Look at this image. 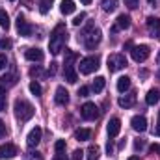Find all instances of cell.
I'll return each mask as SVG.
<instances>
[{
	"label": "cell",
	"instance_id": "3",
	"mask_svg": "<svg viewBox=\"0 0 160 160\" xmlns=\"http://www.w3.org/2000/svg\"><path fill=\"white\" fill-rule=\"evenodd\" d=\"M13 108H15V116H17V119L30 121L32 118H34V106H32L28 101H24V99H17Z\"/></svg>",
	"mask_w": 160,
	"mask_h": 160
},
{
	"label": "cell",
	"instance_id": "40",
	"mask_svg": "<svg viewBox=\"0 0 160 160\" xmlns=\"http://www.w3.org/2000/svg\"><path fill=\"white\" fill-rule=\"evenodd\" d=\"M52 160H67V157H65V155H62V153H58V155H56Z\"/></svg>",
	"mask_w": 160,
	"mask_h": 160
},
{
	"label": "cell",
	"instance_id": "37",
	"mask_svg": "<svg viewBox=\"0 0 160 160\" xmlns=\"http://www.w3.org/2000/svg\"><path fill=\"white\" fill-rule=\"evenodd\" d=\"M6 65H8V58H6V54H0V71H2Z\"/></svg>",
	"mask_w": 160,
	"mask_h": 160
},
{
	"label": "cell",
	"instance_id": "1",
	"mask_svg": "<svg viewBox=\"0 0 160 160\" xmlns=\"http://www.w3.org/2000/svg\"><path fill=\"white\" fill-rule=\"evenodd\" d=\"M67 43V30H65V24H58L52 34H50V39H48V48L52 54H60L63 50Z\"/></svg>",
	"mask_w": 160,
	"mask_h": 160
},
{
	"label": "cell",
	"instance_id": "21",
	"mask_svg": "<svg viewBox=\"0 0 160 160\" xmlns=\"http://www.w3.org/2000/svg\"><path fill=\"white\" fill-rule=\"evenodd\" d=\"M86 158L88 160H99V157H101V149L97 147V145H89L88 147V151H86Z\"/></svg>",
	"mask_w": 160,
	"mask_h": 160
},
{
	"label": "cell",
	"instance_id": "36",
	"mask_svg": "<svg viewBox=\"0 0 160 160\" xmlns=\"http://www.w3.org/2000/svg\"><path fill=\"white\" fill-rule=\"evenodd\" d=\"M82 158H84V151L77 149V151L73 153V160H82Z\"/></svg>",
	"mask_w": 160,
	"mask_h": 160
},
{
	"label": "cell",
	"instance_id": "14",
	"mask_svg": "<svg viewBox=\"0 0 160 160\" xmlns=\"http://www.w3.org/2000/svg\"><path fill=\"white\" fill-rule=\"evenodd\" d=\"M130 125H132V128H134L136 132H145V130H147V119H145L143 116H134V118L130 119Z\"/></svg>",
	"mask_w": 160,
	"mask_h": 160
},
{
	"label": "cell",
	"instance_id": "11",
	"mask_svg": "<svg viewBox=\"0 0 160 160\" xmlns=\"http://www.w3.org/2000/svg\"><path fill=\"white\" fill-rule=\"evenodd\" d=\"M54 101H56V104L65 106V104L69 102V91H67L63 86H58V88H56V93H54Z\"/></svg>",
	"mask_w": 160,
	"mask_h": 160
},
{
	"label": "cell",
	"instance_id": "16",
	"mask_svg": "<svg viewBox=\"0 0 160 160\" xmlns=\"http://www.w3.org/2000/svg\"><path fill=\"white\" fill-rule=\"evenodd\" d=\"M24 56H26V60H30V62H41V60L45 58L43 50H41V48H36V47H32V48H26Z\"/></svg>",
	"mask_w": 160,
	"mask_h": 160
},
{
	"label": "cell",
	"instance_id": "12",
	"mask_svg": "<svg viewBox=\"0 0 160 160\" xmlns=\"http://www.w3.org/2000/svg\"><path fill=\"white\" fill-rule=\"evenodd\" d=\"M147 30L153 38L160 39V19L158 17H149L147 19Z\"/></svg>",
	"mask_w": 160,
	"mask_h": 160
},
{
	"label": "cell",
	"instance_id": "43",
	"mask_svg": "<svg viewBox=\"0 0 160 160\" xmlns=\"http://www.w3.org/2000/svg\"><path fill=\"white\" fill-rule=\"evenodd\" d=\"M82 4H91V0H80Z\"/></svg>",
	"mask_w": 160,
	"mask_h": 160
},
{
	"label": "cell",
	"instance_id": "31",
	"mask_svg": "<svg viewBox=\"0 0 160 160\" xmlns=\"http://www.w3.org/2000/svg\"><path fill=\"white\" fill-rule=\"evenodd\" d=\"M8 48H11V41L9 39H0V50H8Z\"/></svg>",
	"mask_w": 160,
	"mask_h": 160
},
{
	"label": "cell",
	"instance_id": "8",
	"mask_svg": "<svg viewBox=\"0 0 160 160\" xmlns=\"http://www.w3.org/2000/svg\"><path fill=\"white\" fill-rule=\"evenodd\" d=\"M17 32H19L22 38H30V36L34 34V26H32L22 15H19V17H17Z\"/></svg>",
	"mask_w": 160,
	"mask_h": 160
},
{
	"label": "cell",
	"instance_id": "18",
	"mask_svg": "<svg viewBox=\"0 0 160 160\" xmlns=\"http://www.w3.org/2000/svg\"><path fill=\"white\" fill-rule=\"evenodd\" d=\"M63 77H65V80H67L69 84H75V82L78 80V75H77V71H75L73 65H65V67H63Z\"/></svg>",
	"mask_w": 160,
	"mask_h": 160
},
{
	"label": "cell",
	"instance_id": "39",
	"mask_svg": "<svg viewBox=\"0 0 160 160\" xmlns=\"http://www.w3.org/2000/svg\"><path fill=\"white\" fill-rule=\"evenodd\" d=\"M6 136V125H4V121L0 119V140Z\"/></svg>",
	"mask_w": 160,
	"mask_h": 160
},
{
	"label": "cell",
	"instance_id": "22",
	"mask_svg": "<svg viewBox=\"0 0 160 160\" xmlns=\"http://www.w3.org/2000/svg\"><path fill=\"white\" fill-rule=\"evenodd\" d=\"M101 6L106 13H112L118 9V0H101Z\"/></svg>",
	"mask_w": 160,
	"mask_h": 160
},
{
	"label": "cell",
	"instance_id": "4",
	"mask_svg": "<svg viewBox=\"0 0 160 160\" xmlns=\"http://www.w3.org/2000/svg\"><path fill=\"white\" fill-rule=\"evenodd\" d=\"M99 69V56H86L80 60V73L82 75H91Z\"/></svg>",
	"mask_w": 160,
	"mask_h": 160
},
{
	"label": "cell",
	"instance_id": "7",
	"mask_svg": "<svg viewBox=\"0 0 160 160\" xmlns=\"http://www.w3.org/2000/svg\"><path fill=\"white\" fill-rule=\"evenodd\" d=\"M80 114H82V118L88 121H95L99 118V108L95 106V102H86L82 108H80Z\"/></svg>",
	"mask_w": 160,
	"mask_h": 160
},
{
	"label": "cell",
	"instance_id": "44",
	"mask_svg": "<svg viewBox=\"0 0 160 160\" xmlns=\"http://www.w3.org/2000/svg\"><path fill=\"white\" fill-rule=\"evenodd\" d=\"M128 160H140V158H138V157H130Z\"/></svg>",
	"mask_w": 160,
	"mask_h": 160
},
{
	"label": "cell",
	"instance_id": "20",
	"mask_svg": "<svg viewBox=\"0 0 160 160\" xmlns=\"http://www.w3.org/2000/svg\"><path fill=\"white\" fill-rule=\"evenodd\" d=\"M158 101H160V91L158 89H149V91H147V97H145V102L153 106V104H157Z\"/></svg>",
	"mask_w": 160,
	"mask_h": 160
},
{
	"label": "cell",
	"instance_id": "33",
	"mask_svg": "<svg viewBox=\"0 0 160 160\" xmlns=\"http://www.w3.org/2000/svg\"><path fill=\"white\" fill-rule=\"evenodd\" d=\"M125 6L130 8V9H136L138 8V0H125Z\"/></svg>",
	"mask_w": 160,
	"mask_h": 160
},
{
	"label": "cell",
	"instance_id": "35",
	"mask_svg": "<svg viewBox=\"0 0 160 160\" xmlns=\"http://www.w3.org/2000/svg\"><path fill=\"white\" fill-rule=\"evenodd\" d=\"M30 75H32V77H43V69H41V67H34V69L30 71Z\"/></svg>",
	"mask_w": 160,
	"mask_h": 160
},
{
	"label": "cell",
	"instance_id": "38",
	"mask_svg": "<svg viewBox=\"0 0 160 160\" xmlns=\"http://www.w3.org/2000/svg\"><path fill=\"white\" fill-rule=\"evenodd\" d=\"M4 108H6V95L0 91V112H2Z\"/></svg>",
	"mask_w": 160,
	"mask_h": 160
},
{
	"label": "cell",
	"instance_id": "46",
	"mask_svg": "<svg viewBox=\"0 0 160 160\" xmlns=\"http://www.w3.org/2000/svg\"><path fill=\"white\" fill-rule=\"evenodd\" d=\"M149 2H155V0H149Z\"/></svg>",
	"mask_w": 160,
	"mask_h": 160
},
{
	"label": "cell",
	"instance_id": "6",
	"mask_svg": "<svg viewBox=\"0 0 160 160\" xmlns=\"http://www.w3.org/2000/svg\"><path fill=\"white\" fill-rule=\"evenodd\" d=\"M130 54H132V60H134V62L142 63V62H145V60L149 58L151 50H149V47H147V45H136V47H132Z\"/></svg>",
	"mask_w": 160,
	"mask_h": 160
},
{
	"label": "cell",
	"instance_id": "42",
	"mask_svg": "<svg viewBox=\"0 0 160 160\" xmlns=\"http://www.w3.org/2000/svg\"><path fill=\"white\" fill-rule=\"evenodd\" d=\"M155 134L160 136V118H158V125H157V128H155Z\"/></svg>",
	"mask_w": 160,
	"mask_h": 160
},
{
	"label": "cell",
	"instance_id": "27",
	"mask_svg": "<svg viewBox=\"0 0 160 160\" xmlns=\"http://www.w3.org/2000/svg\"><path fill=\"white\" fill-rule=\"evenodd\" d=\"M52 2H54V0H39V11L43 13V15H47V13H48V9H50Z\"/></svg>",
	"mask_w": 160,
	"mask_h": 160
},
{
	"label": "cell",
	"instance_id": "45",
	"mask_svg": "<svg viewBox=\"0 0 160 160\" xmlns=\"http://www.w3.org/2000/svg\"><path fill=\"white\" fill-rule=\"evenodd\" d=\"M158 62H160V52H158Z\"/></svg>",
	"mask_w": 160,
	"mask_h": 160
},
{
	"label": "cell",
	"instance_id": "32",
	"mask_svg": "<svg viewBox=\"0 0 160 160\" xmlns=\"http://www.w3.org/2000/svg\"><path fill=\"white\" fill-rule=\"evenodd\" d=\"M84 19H86V13H80V15H77V17L73 19V24H75V26H80V24L84 22Z\"/></svg>",
	"mask_w": 160,
	"mask_h": 160
},
{
	"label": "cell",
	"instance_id": "24",
	"mask_svg": "<svg viewBox=\"0 0 160 160\" xmlns=\"http://www.w3.org/2000/svg\"><path fill=\"white\" fill-rule=\"evenodd\" d=\"M104 84H106L104 77H97V78L93 80V86H91V89H93L95 93H101V91L104 89Z\"/></svg>",
	"mask_w": 160,
	"mask_h": 160
},
{
	"label": "cell",
	"instance_id": "26",
	"mask_svg": "<svg viewBox=\"0 0 160 160\" xmlns=\"http://www.w3.org/2000/svg\"><path fill=\"white\" fill-rule=\"evenodd\" d=\"M0 26H2L4 30L9 28V15H8L4 9H0Z\"/></svg>",
	"mask_w": 160,
	"mask_h": 160
},
{
	"label": "cell",
	"instance_id": "25",
	"mask_svg": "<svg viewBox=\"0 0 160 160\" xmlns=\"http://www.w3.org/2000/svg\"><path fill=\"white\" fill-rule=\"evenodd\" d=\"M128 88H130V78H128V77H121V78L118 80V91H119V93H125Z\"/></svg>",
	"mask_w": 160,
	"mask_h": 160
},
{
	"label": "cell",
	"instance_id": "23",
	"mask_svg": "<svg viewBox=\"0 0 160 160\" xmlns=\"http://www.w3.org/2000/svg\"><path fill=\"white\" fill-rule=\"evenodd\" d=\"M75 138H77L78 142H86V140L91 138V130H89V128H78V130L75 132Z\"/></svg>",
	"mask_w": 160,
	"mask_h": 160
},
{
	"label": "cell",
	"instance_id": "19",
	"mask_svg": "<svg viewBox=\"0 0 160 160\" xmlns=\"http://www.w3.org/2000/svg\"><path fill=\"white\" fill-rule=\"evenodd\" d=\"M75 9H77V6H75L73 0H62V4H60V11H62L63 15H71V13H75Z\"/></svg>",
	"mask_w": 160,
	"mask_h": 160
},
{
	"label": "cell",
	"instance_id": "15",
	"mask_svg": "<svg viewBox=\"0 0 160 160\" xmlns=\"http://www.w3.org/2000/svg\"><path fill=\"white\" fill-rule=\"evenodd\" d=\"M106 130H108V136H110V138H116V136L119 134V130H121V121H119V118H112V119L108 121Z\"/></svg>",
	"mask_w": 160,
	"mask_h": 160
},
{
	"label": "cell",
	"instance_id": "29",
	"mask_svg": "<svg viewBox=\"0 0 160 160\" xmlns=\"http://www.w3.org/2000/svg\"><path fill=\"white\" fill-rule=\"evenodd\" d=\"M30 91H32L34 95H41V91H43V89H41L39 82H36V80H32V82H30Z\"/></svg>",
	"mask_w": 160,
	"mask_h": 160
},
{
	"label": "cell",
	"instance_id": "13",
	"mask_svg": "<svg viewBox=\"0 0 160 160\" xmlns=\"http://www.w3.org/2000/svg\"><path fill=\"white\" fill-rule=\"evenodd\" d=\"M130 26V17L128 15H119L118 19H116V22H114V26H112V32H121V30H127Z\"/></svg>",
	"mask_w": 160,
	"mask_h": 160
},
{
	"label": "cell",
	"instance_id": "30",
	"mask_svg": "<svg viewBox=\"0 0 160 160\" xmlns=\"http://www.w3.org/2000/svg\"><path fill=\"white\" fill-rule=\"evenodd\" d=\"M54 149H56V153H63V151H65V142H63V140H58V142L54 143Z\"/></svg>",
	"mask_w": 160,
	"mask_h": 160
},
{
	"label": "cell",
	"instance_id": "17",
	"mask_svg": "<svg viewBox=\"0 0 160 160\" xmlns=\"http://www.w3.org/2000/svg\"><path fill=\"white\" fill-rule=\"evenodd\" d=\"M134 102H136V95H134V93L123 95V97H119V101H118V104H119L121 108H132Z\"/></svg>",
	"mask_w": 160,
	"mask_h": 160
},
{
	"label": "cell",
	"instance_id": "41",
	"mask_svg": "<svg viewBox=\"0 0 160 160\" xmlns=\"http://www.w3.org/2000/svg\"><path fill=\"white\" fill-rule=\"evenodd\" d=\"M151 151H153V153H157V151H160V147L157 145V143H153V145H151Z\"/></svg>",
	"mask_w": 160,
	"mask_h": 160
},
{
	"label": "cell",
	"instance_id": "10",
	"mask_svg": "<svg viewBox=\"0 0 160 160\" xmlns=\"http://www.w3.org/2000/svg\"><path fill=\"white\" fill-rule=\"evenodd\" d=\"M41 134H43L41 127H34V128L30 130V134H28V138H26V143H28L30 149H34V147L41 142Z\"/></svg>",
	"mask_w": 160,
	"mask_h": 160
},
{
	"label": "cell",
	"instance_id": "2",
	"mask_svg": "<svg viewBox=\"0 0 160 160\" xmlns=\"http://www.w3.org/2000/svg\"><path fill=\"white\" fill-rule=\"evenodd\" d=\"M101 38H102L101 30L95 28L93 24H89V26L84 30V34H82V43H84L86 48H95V47L101 43Z\"/></svg>",
	"mask_w": 160,
	"mask_h": 160
},
{
	"label": "cell",
	"instance_id": "47",
	"mask_svg": "<svg viewBox=\"0 0 160 160\" xmlns=\"http://www.w3.org/2000/svg\"><path fill=\"white\" fill-rule=\"evenodd\" d=\"M11 2H15V0H11Z\"/></svg>",
	"mask_w": 160,
	"mask_h": 160
},
{
	"label": "cell",
	"instance_id": "28",
	"mask_svg": "<svg viewBox=\"0 0 160 160\" xmlns=\"http://www.w3.org/2000/svg\"><path fill=\"white\" fill-rule=\"evenodd\" d=\"M65 58H67V60H65V65H73V62L77 60V54L71 52L69 48H65Z\"/></svg>",
	"mask_w": 160,
	"mask_h": 160
},
{
	"label": "cell",
	"instance_id": "9",
	"mask_svg": "<svg viewBox=\"0 0 160 160\" xmlns=\"http://www.w3.org/2000/svg\"><path fill=\"white\" fill-rule=\"evenodd\" d=\"M19 155V149L13 145V143H4V145H0V160H9L13 158V157H17Z\"/></svg>",
	"mask_w": 160,
	"mask_h": 160
},
{
	"label": "cell",
	"instance_id": "5",
	"mask_svg": "<svg viewBox=\"0 0 160 160\" xmlns=\"http://www.w3.org/2000/svg\"><path fill=\"white\" fill-rule=\"evenodd\" d=\"M106 63H108V71L110 73H118V71L127 67V58L123 54H110Z\"/></svg>",
	"mask_w": 160,
	"mask_h": 160
},
{
	"label": "cell",
	"instance_id": "34",
	"mask_svg": "<svg viewBox=\"0 0 160 160\" xmlns=\"http://www.w3.org/2000/svg\"><path fill=\"white\" fill-rule=\"evenodd\" d=\"M78 95L80 97H88V95H89V88H88V86H82L78 89Z\"/></svg>",
	"mask_w": 160,
	"mask_h": 160
}]
</instances>
